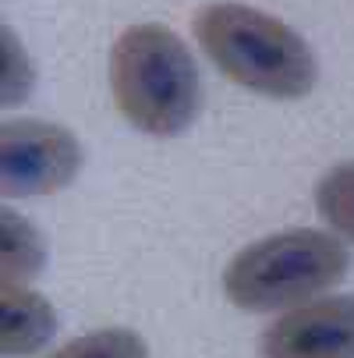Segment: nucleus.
Listing matches in <instances>:
<instances>
[{
  "instance_id": "f257e3e1",
  "label": "nucleus",
  "mask_w": 354,
  "mask_h": 358,
  "mask_svg": "<svg viewBox=\"0 0 354 358\" xmlns=\"http://www.w3.org/2000/svg\"><path fill=\"white\" fill-rule=\"evenodd\" d=\"M191 32L234 85L270 99H301L316 89L319 64L312 46L287 22L248 4H206Z\"/></svg>"
},
{
  "instance_id": "f03ea898",
  "label": "nucleus",
  "mask_w": 354,
  "mask_h": 358,
  "mask_svg": "<svg viewBox=\"0 0 354 358\" xmlns=\"http://www.w3.org/2000/svg\"><path fill=\"white\" fill-rule=\"evenodd\" d=\"M110 92L121 117L156 138L181 135L202 103L198 68L167 25H131L110 50Z\"/></svg>"
},
{
  "instance_id": "7ed1b4c3",
  "label": "nucleus",
  "mask_w": 354,
  "mask_h": 358,
  "mask_svg": "<svg viewBox=\"0 0 354 358\" xmlns=\"http://www.w3.org/2000/svg\"><path fill=\"white\" fill-rule=\"evenodd\" d=\"M347 273V248L326 231H280L244 245L223 266V294L244 313L297 309Z\"/></svg>"
},
{
  "instance_id": "20e7f679",
  "label": "nucleus",
  "mask_w": 354,
  "mask_h": 358,
  "mask_svg": "<svg viewBox=\"0 0 354 358\" xmlns=\"http://www.w3.org/2000/svg\"><path fill=\"white\" fill-rule=\"evenodd\" d=\"M82 171L75 131L50 121H4L0 128V185L4 195H54Z\"/></svg>"
},
{
  "instance_id": "39448f33",
  "label": "nucleus",
  "mask_w": 354,
  "mask_h": 358,
  "mask_svg": "<svg viewBox=\"0 0 354 358\" xmlns=\"http://www.w3.org/2000/svg\"><path fill=\"white\" fill-rule=\"evenodd\" d=\"M263 358H354V294H330L276 316L259 337Z\"/></svg>"
},
{
  "instance_id": "423d86ee",
  "label": "nucleus",
  "mask_w": 354,
  "mask_h": 358,
  "mask_svg": "<svg viewBox=\"0 0 354 358\" xmlns=\"http://www.w3.org/2000/svg\"><path fill=\"white\" fill-rule=\"evenodd\" d=\"M57 330V316L39 291L18 287L0 298V351L11 358H25L39 351Z\"/></svg>"
},
{
  "instance_id": "0eeeda50",
  "label": "nucleus",
  "mask_w": 354,
  "mask_h": 358,
  "mask_svg": "<svg viewBox=\"0 0 354 358\" xmlns=\"http://www.w3.org/2000/svg\"><path fill=\"white\" fill-rule=\"evenodd\" d=\"M0 252H4V263H0V284H4V291L29 287V280L43 270V238L15 210L0 213Z\"/></svg>"
},
{
  "instance_id": "6e6552de",
  "label": "nucleus",
  "mask_w": 354,
  "mask_h": 358,
  "mask_svg": "<svg viewBox=\"0 0 354 358\" xmlns=\"http://www.w3.org/2000/svg\"><path fill=\"white\" fill-rule=\"evenodd\" d=\"M316 206L340 238L354 241V160L337 164L316 185Z\"/></svg>"
},
{
  "instance_id": "1a4fd4ad",
  "label": "nucleus",
  "mask_w": 354,
  "mask_h": 358,
  "mask_svg": "<svg viewBox=\"0 0 354 358\" xmlns=\"http://www.w3.org/2000/svg\"><path fill=\"white\" fill-rule=\"evenodd\" d=\"M50 358H149V348L135 330L107 327V330H96V334L68 341Z\"/></svg>"
},
{
  "instance_id": "9d476101",
  "label": "nucleus",
  "mask_w": 354,
  "mask_h": 358,
  "mask_svg": "<svg viewBox=\"0 0 354 358\" xmlns=\"http://www.w3.org/2000/svg\"><path fill=\"white\" fill-rule=\"evenodd\" d=\"M0 50H4V107H18L32 89V64L8 25L0 32Z\"/></svg>"
}]
</instances>
